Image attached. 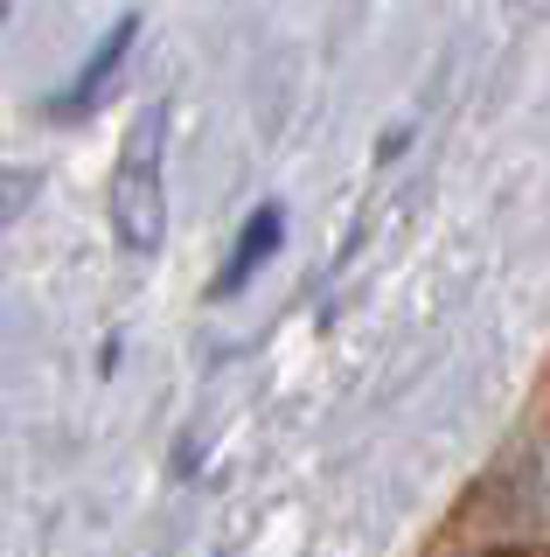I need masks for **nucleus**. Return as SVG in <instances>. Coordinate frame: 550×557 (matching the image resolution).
Here are the masks:
<instances>
[{
  "label": "nucleus",
  "mask_w": 550,
  "mask_h": 557,
  "mask_svg": "<svg viewBox=\"0 0 550 557\" xmlns=\"http://www.w3.org/2000/svg\"><path fill=\"white\" fill-rule=\"evenodd\" d=\"M167 104H147L118 139V168H112V237L126 258H153L167 237Z\"/></svg>",
  "instance_id": "1"
},
{
  "label": "nucleus",
  "mask_w": 550,
  "mask_h": 557,
  "mask_svg": "<svg viewBox=\"0 0 550 557\" xmlns=\"http://www.w3.org/2000/svg\"><path fill=\"white\" fill-rule=\"evenodd\" d=\"M140 28H147V22H140V8H126V14H118L112 35H98V42H91V57L77 63V77L63 84L57 98H42V119H57V126H77V119H91L98 104H105V91H112L118 77H126Z\"/></svg>",
  "instance_id": "2"
},
{
  "label": "nucleus",
  "mask_w": 550,
  "mask_h": 557,
  "mask_svg": "<svg viewBox=\"0 0 550 557\" xmlns=\"http://www.w3.org/2000/svg\"><path fill=\"white\" fill-rule=\"evenodd\" d=\"M279 244H286V202H258L245 216V231H237V244H230V258H223V278L210 286V300H237L279 258Z\"/></svg>",
  "instance_id": "3"
},
{
  "label": "nucleus",
  "mask_w": 550,
  "mask_h": 557,
  "mask_svg": "<svg viewBox=\"0 0 550 557\" xmlns=\"http://www.w3.org/2000/svg\"><path fill=\"white\" fill-rule=\"evenodd\" d=\"M36 196H42V174L36 168H8V161H0V223H14Z\"/></svg>",
  "instance_id": "4"
},
{
  "label": "nucleus",
  "mask_w": 550,
  "mask_h": 557,
  "mask_svg": "<svg viewBox=\"0 0 550 557\" xmlns=\"http://www.w3.org/2000/svg\"><path fill=\"white\" fill-rule=\"evenodd\" d=\"M0 22H8V8H0Z\"/></svg>",
  "instance_id": "5"
},
{
  "label": "nucleus",
  "mask_w": 550,
  "mask_h": 557,
  "mask_svg": "<svg viewBox=\"0 0 550 557\" xmlns=\"http://www.w3.org/2000/svg\"><path fill=\"white\" fill-rule=\"evenodd\" d=\"M216 557H223V550H216Z\"/></svg>",
  "instance_id": "6"
}]
</instances>
